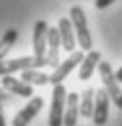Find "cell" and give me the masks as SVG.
<instances>
[{"instance_id":"obj_1","label":"cell","mask_w":122,"mask_h":126,"mask_svg":"<svg viewBox=\"0 0 122 126\" xmlns=\"http://www.w3.org/2000/svg\"><path fill=\"white\" fill-rule=\"evenodd\" d=\"M69 14H71V22H73V30H75L77 43L81 45L83 51H91V49H92V37H91L89 26H87L85 10H83L81 6H73V8L69 10Z\"/></svg>"},{"instance_id":"obj_2","label":"cell","mask_w":122,"mask_h":126,"mask_svg":"<svg viewBox=\"0 0 122 126\" xmlns=\"http://www.w3.org/2000/svg\"><path fill=\"white\" fill-rule=\"evenodd\" d=\"M98 75H100V81H102L108 96L112 98V102L118 108H122V89H120V85L116 81V75H114V71H112L108 61H100L98 63Z\"/></svg>"},{"instance_id":"obj_3","label":"cell","mask_w":122,"mask_h":126,"mask_svg":"<svg viewBox=\"0 0 122 126\" xmlns=\"http://www.w3.org/2000/svg\"><path fill=\"white\" fill-rule=\"evenodd\" d=\"M39 67H47L45 59H37L35 55L31 57H18V59H8V61H0V77L2 75H12V73H22L24 69H39Z\"/></svg>"},{"instance_id":"obj_4","label":"cell","mask_w":122,"mask_h":126,"mask_svg":"<svg viewBox=\"0 0 122 126\" xmlns=\"http://www.w3.org/2000/svg\"><path fill=\"white\" fill-rule=\"evenodd\" d=\"M65 100H67V91L63 83L53 85V96H51V108H49V126H63V112H65Z\"/></svg>"},{"instance_id":"obj_5","label":"cell","mask_w":122,"mask_h":126,"mask_svg":"<svg viewBox=\"0 0 122 126\" xmlns=\"http://www.w3.org/2000/svg\"><path fill=\"white\" fill-rule=\"evenodd\" d=\"M83 57H85L83 49H81V51H71V55H69L65 61H61V63L53 69V73L49 75V83H51V85H59V83H63V81L69 77V73H71L77 65H81Z\"/></svg>"},{"instance_id":"obj_6","label":"cell","mask_w":122,"mask_h":126,"mask_svg":"<svg viewBox=\"0 0 122 126\" xmlns=\"http://www.w3.org/2000/svg\"><path fill=\"white\" fill-rule=\"evenodd\" d=\"M43 108V98L41 96H30V102L14 116V120H12V126H28L35 116H37V112Z\"/></svg>"},{"instance_id":"obj_7","label":"cell","mask_w":122,"mask_h":126,"mask_svg":"<svg viewBox=\"0 0 122 126\" xmlns=\"http://www.w3.org/2000/svg\"><path fill=\"white\" fill-rule=\"evenodd\" d=\"M47 22L45 20H37L33 24V39H31V47H33V55L37 59H45V51H47Z\"/></svg>"},{"instance_id":"obj_8","label":"cell","mask_w":122,"mask_h":126,"mask_svg":"<svg viewBox=\"0 0 122 126\" xmlns=\"http://www.w3.org/2000/svg\"><path fill=\"white\" fill-rule=\"evenodd\" d=\"M108 106H110V96L106 89L94 91V108H92V120L96 126H104L108 120Z\"/></svg>"},{"instance_id":"obj_9","label":"cell","mask_w":122,"mask_h":126,"mask_svg":"<svg viewBox=\"0 0 122 126\" xmlns=\"http://www.w3.org/2000/svg\"><path fill=\"white\" fill-rule=\"evenodd\" d=\"M59 49H61V37H59V30L57 28H49L47 30V51H45V61L47 67H57L59 61Z\"/></svg>"},{"instance_id":"obj_10","label":"cell","mask_w":122,"mask_h":126,"mask_svg":"<svg viewBox=\"0 0 122 126\" xmlns=\"http://www.w3.org/2000/svg\"><path fill=\"white\" fill-rule=\"evenodd\" d=\"M57 30H59V37H61V47L65 51H75V45H77V37H75V30H73V22L71 18H61L59 24H57Z\"/></svg>"},{"instance_id":"obj_11","label":"cell","mask_w":122,"mask_h":126,"mask_svg":"<svg viewBox=\"0 0 122 126\" xmlns=\"http://www.w3.org/2000/svg\"><path fill=\"white\" fill-rule=\"evenodd\" d=\"M2 87L8 91V93H14L18 96H24V98H30L33 96V87L28 85L26 81L22 79H16V77H10V75H2Z\"/></svg>"},{"instance_id":"obj_12","label":"cell","mask_w":122,"mask_h":126,"mask_svg":"<svg viewBox=\"0 0 122 126\" xmlns=\"http://www.w3.org/2000/svg\"><path fill=\"white\" fill-rule=\"evenodd\" d=\"M98 63H100V51H96V49L87 51V55H85V57H83V61H81L79 79H81V81H89V79L92 77L94 69L98 67Z\"/></svg>"},{"instance_id":"obj_13","label":"cell","mask_w":122,"mask_h":126,"mask_svg":"<svg viewBox=\"0 0 122 126\" xmlns=\"http://www.w3.org/2000/svg\"><path fill=\"white\" fill-rule=\"evenodd\" d=\"M79 94L77 93H67L65 100V112H63V126H75L79 120Z\"/></svg>"},{"instance_id":"obj_14","label":"cell","mask_w":122,"mask_h":126,"mask_svg":"<svg viewBox=\"0 0 122 126\" xmlns=\"http://www.w3.org/2000/svg\"><path fill=\"white\" fill-rule=\"evenodd\" d=\"M92 108H94V89H87L79 98V114L83 118H92Z\"/></svg>"},{"instance_id":"obj_15","label":"cell","mask_w":122,"mask_h":126,"mask_svg":"<svg viewBox=\"0 0 122 126\" xmlns=\"http://www.w3.org/2000/svg\"><path fill=\"white\" fill-rule=\"evenodd\" d=\"M22 81H26L28 85H47L49 83V75H45V73H41L39 69H24L22 71Z\"/></svg>"},{"instance_id":"obj_16","label":"cell","mask_w":122,"mask_h":126,"mask_svg":"<svg viewBox=\"0 0 122 126\" xmlns=\"http://www.w3.org/2000/svg\"><path fill=\"white\" fill-rule=\"evenodd\" d=\"M16 39H18V30L16 28H8L4 32V35H2V39H0V61L8 55V51L12 49V45L16 43Z\"/></svg>"},{"instance_id":"obj_17","label":"cell","mask_w":122,"mask_h":126,"mask_svg":"<svg viewBox=\"0 0 122 126\" xmlns=\"http://www.w3.org/2000/svg\"><path fill=\"white\" fill-rule=\"evenodd\" d=\"M112 2H116V0H94V8H96V10H104V8H108Z\"/></svg>"},{"instance_id":"obj_18","label":"cell","mask_w":122,"mask_h":126,"mask_svg":"<svg viewBox=\"0 0 122 126\" xmlns=\"http://www.w3.org/2000/svg\"><path fill=\"white\" fill-rule=\"evenodd\" d=\"M12 96H10V93L6 91V89H0V102H6V100H10Z\"/></svg>"},{"instance_id":"obj_19","label":"cell","mask_w":122,"mask_h":126,"mask_svg":"<svg viewBox=\"0 0 122 126\" xmlns=\"http://www.w3.org/2000/svg\"><path fill=\"white\" fill-rule=\"evenodd\" d=\"M0 126H6V118H4V108H2V102H0Z\"/></svg>"},{"instance_id":"obj_20","label":"cell","mask_w":122,"mask_h":126,"mask_svg":"<svg viewBox=\"0 0 122 126\" xmlns=\"http://www.w3.org/2000/svg\"><path fill=\"white\" fill-rule=\"evenodd\" d=\"M114 75H116V81H118V83H122V67H120V69H118Z\"/></svg>"}]
</instances>
